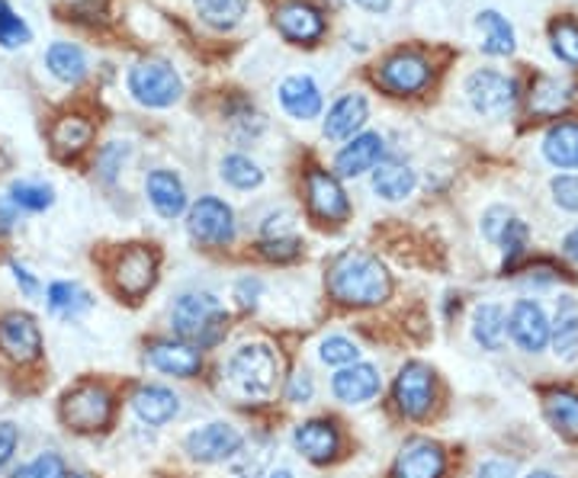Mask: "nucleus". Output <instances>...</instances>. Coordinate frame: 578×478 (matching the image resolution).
Returning a JSON list of instances; mask_svg holds the SVG:
<instances>
[{
	"instance_id": "a19ab883",
	"label": "nucleus",
	"mask_w": 578,
	"mask_h": 478,
	"mask_svg": "<svg viewBox=\"0 0 578 478\" xmlns=\"http://www.w3.org/2000/svg\"><path fill=\"white\" fill-rule=\"evenodd\" d=\"M20 478H71L68 476V466L59 453H42L35 456L27 469H20Z\"/></svg>"
},
{
	"instance_id": "5fc2aeb1",
	"label": "nucleus",
	"mask_w": 578,
	"mask_h": 478,
	"mask_svg": "<svg viewBox=\"0 0 578 478\" xmlns=\"http://www.w3.org/2000/svg\"><path fill=\"white\" fill-rule=\"evenodd\" d=\"M267 478H292V472H289V469H273Z\"/></svg>"
},
{
	"instance_id": "39448f33",
	"label": "nucleus",
	"mask_w": 578,
	"mask_h": 478,
	"mask_svg": "<svg viewBox=\"0 0 578 478\" xmlns=\"http://www.w3.org/2000/svg\"><path fill=\"white\" fill-rule=\"evenodd\" d=\"M62 420L78 434H94L113 420V395L100 383L74 385L62 398Z\"/></svg>"
},
{
	"instance_id": "20e7f679",
	"label": "nucleus",
	"mask_w": 578,
	"mask_h": 478,
	"mask_svg": "<svg viewBox=\"0 0 578 478\" xmlns=\"http://www.w3.org/2000/svg\"><path fill=\"white\" fill-rule=\"evenodd\" d=\"M126 84L128 94L135 96L142 106H148V110H167L184 94L180 74L167 62H161V59H148V62H138L135 67H128Z\"/></svg>"
},
{
	"instance_id": "8fccbe9b",
	"label": "nucleus",
	"mask_w": 578,
	"mask_h": 478,
	"mask_svg": "<svg viewBox=\"0 0 578 478\" xmlns=\"http://www.w3.org/2000/svg\"><path fill=\"white\" fill-rule=\"evenodd\" d=\"M479 478H514V466L505 459H488L479 466Z\"/></svg>"
},
{
	"instance_id": "c756f323",
	"label": "nucleus",
	"mask_w": 578,
	"mask_h": 478,
	"mask_svg": "<svg viewBox=\"0 0 578 478\" xmlns=\"http://www.w3.org/2000/svg\"><path fill=\"white\" fill-rule=\"evenodd\" d=\"M45 67L64 84H78L87 74V55L74 42H52L45 52Z\"/></svg>"
},
{
	"instance_id": "0eeeda50",
	"label": "nucleus",
	"mask_w": 578,
	"mask_h": 478,
	"mask_svg": "<svg viewBox=\"0 0 578 478\" xmlns=\"http://www.w3.org/2000/svg\"><path fill=\"white\" fill-rule=\"evenodd\" d=\"M392 398H395V408L412 420L431 415L434 408V370L427 363H405L395 376L392 385Z\"/></svg>"
},
{
	"instance_id": "9b49d317",
	"label": "nucleus",
	"mask_w": 578,
	"mask_h": 478,
	"mask_svg": "<svg viewBox=\"0 0 578 478\" xmlns=\"http://www.w3.org/2000/svg\"><path fill=\"white\" fill-rule=\"evenodd\" d=\"M158 280V254L145 245H132L116 260V287L126 299H142Z\"/></svg>"
},
{
	"instance_id": "72a5a7b5",
	"label": "nucleus",
	"mask_w": 578,
	"mask_h": 478,
	"mask_svg": "<svg viewBox=\"0 0 578 478\" xmlns=\"http://www.w3.org/2000/svg\"><path fill=\"white\" fill-rule=\"evenodd\" d=\"M91 138H94V126H91L87 119H81V116H62V119L52 126V145H55V152H62V155H78V152H84V148L91 145Z\"/></svg>"
},
{
	"instance_id": "6e6d98bb",
	"label": "nucleus",
	"mask_w": 578,
	"mask_h": 478,
	"mask_svg": "<svg viewBox=\"0 0 578 478\" xmlns=\"http://www.w3.org/2000/svg\"><path fill=\"white\" fill-rule=\"evenodd\" d=\"M527 478H556V476H553V472H530Z\"/></svg>"
},
{
	"instance_id": "ddd939ff",
	"label": "nucleus",
	"mask_w": 578,
	"mask_h": 478,
	"mask_svg": "<svg viewBox=\"0 0 578 478\" xmlns=\"http://www.w3.org/2000/svg\"><path fill=\"white\" fill-rule=\"evenodd\" d=\"M508 334L524 353H540L549 344V319H546L544 305L534 299H520L514 302L512 315H508Z\"/></svg>"
},
{
	"instance_id": "de8ad7c7",
	"label": "nucleus",
	"mask_w": 578,
	"mask_h": 478,
	"mask_svg": "<svg viewBox=\"0 0 578 478\" xmlns=\"http://www.w3.org/2000/svg\"><path fill=\"white\" fill-rule=\"evenodd\" d=\"M10 270H13V280H17V287L23 289V292H27L30 299H35V295L42 292V283H39L35 277H32L30 270L23 267V263H17V260H13V263H10Z\"/></svg>"
},
{
	"instance_id": "c85d7f7f",
	"label": "nucleus",
	"mask_w": 578,
	"mask_h": 478,
	"mask_svg": "<svg viewBox=\"0 0 578 478\" xmlns=\"http://www.w3.org/2000/svg\"><path fill=\"white\" fill-rule=\"evenodd\" d=\"M417 187V174L409 164H380L373 170V190L376 196H383L385 202H399V199H409Z\"/></svg>"
},
{
	"instance_id": "c03bdc74",
	"label": "nucleus",
	"mask_w": 578,
	"mask_h": 478,
	"mask_svg": "<svg viewBox=\"0 0 578 478\" xmlns=\"http://www.w3.org/2000/svg\"><path fill=\"white\" fill-rule=\"evenodd\" d=\"M553 199L569 209V212H578V177L576 174H562L553 180Z\"/></svg>"
},
{
	"instance_id": "a878e982",
	"label": "nucleus",
	"mask_w": 578,
	"mask_h": 478,
	"mask_svg": "<svg viewBox=\"0 0 578 478\" xmlns=\"http://www.w3.org/2000/svg\"><path fill=\"white\" fill-rule=\"evenodd\" d=\"M544 158L559 170H578V123H556L546 132Z\"/></svg>"
},
{
	"instance_id": "a18cd8bd",
	"label": "nucleus",
	"mask_w": 578,
	"mask_h": 478,
	"mask_svg": "<svg viewBox=\"0 0 578 478\" xmlns=\"http://www.w3.org/2000/svg\"><path fill=\"white\" fill-rule=\"evenodd\" d=\"M508 222H512V212H508L505 206H495V209L485 212V219H482V231H485L488 241L498 245V238H502V231H505V225Z\"/></svg>"
},
{
	"instance_id": "4d7b16f0",
	"label": "nucleus",
	"mask_w": 578,
	"mask_h": 478,
	"mask_svg": "<svg viewBox=\"0 0 578 478\" xmlns=\"http://www.w3.org/2000/svg\"><path fill=\"white\" fill-rule=\"evenodd\" d=\"M71 478H84V476H71Z\"/></svg>"
},
{
	"instance_id": "603ef678",
	"label": "nucleus",
	"mask_w": 578,
	"mask_h": 478,
	"mask_svg": "<svg viewBox=\"0 0 578 478\" xmlns=\"http://www.w3.org/2000/svg\"><path fill=\"white\" fill-rule=\"evenodd\" d=\"M353 3H360V7L370 10V13H385V10L392 7V0H353Z\"/></svg>"
},
{
	"instance_id": "f257e3e1",
	"label": "nucleus",
	"mask_w": 578,
	"mask_h": 478,
	"mask_svg": "<svg viewBox=\"0 0 578 478\" xmlns=\"http://www.w3.org/2000/svg\"><path fill=\"white\" fill-rule=\"evenodd\" d=\"M328 292L341 305L370 309V305H383L392 295V277L373 254L344 251L328 267Z\"/></svg>"
},
{
	"instance_id": "37998d69",
	"label": "nucleus",
	"mask_w": 578,
	"mask_h": 478,
	"mask_svg": "<svg viewBox=\"0 0 578 478\" xmlns=\"http://www.w3.org/2000/svg\"><path fill=\"white\" fill-rule=\"evenodd\" d=\"M312 395H316V380H312V373H292L287 383V402L292 405H309L312 402Z\"/></svg>"
},
{
	"instance_id": "09e8293b",
	"label": "nucleus",
	"mask_w": 578,
	"mask_h": 478,
	"mask_svg": "<svg viewBox=\"0 0 578 478\" xmlns=\"http://www.w3.org/2000/svg\"><path fill=\"white\" fill-rule=\"evenodd\" d=\"M260 289H264V287H260V280H251V277H248V280H241V283L235 287V299H238V302H241L245 309H255Z\"/></svg>"
},
{
	"instance_id": "9d476101",
	"label": "nucleus",
	"mask_w": 578,
	"mask_h": 478,
	"mask_svg": "<svg viewBox=\"0 0 578 478\" xmlns=\"http://www.w3.org/2000/svg\"><path fill=\"white\" fill-rule=\"evenodd\" d=\"M380 84H383L389 94H421V91L431 84V64H427L424 55L402 49V52L389 55V59L380 64Z\"/></svg>"
},
{
	"instance_id": "ea45409f",
	"label": "nucleus",
	"mask_w": 578,
	"mask_h": 478,
	"mask_svg": "<svg viewBox=\"0 0 578 478\" xmlns=\"http://www.w3.org/2000/svg\"><path fill=\"white\" fill-rule=\"evenodd\" d=\"M260 254L267 260H277V263H289L296 257L302 254V241L296 235H277V238H264L260 245Z\"/></svg>"
},
{
	"instance_id": "4be33fe9",
	"label": "nucleus",
	"mask_w": 578,
	"mask_h": 478,
	"mask_svg": "<svg viewBox=\"0 0 578 478\" xmlns=\"http://www.w3.org/2000/svg\"><path fill=\"white\" fill-rule=\"evenodd\" d=\"M367 119H370L367 96L344 94L334 106H331V110H328V119H324V138H331V142H351L353 135L363 128Z\"/></svg>"
},
{
	"instance_id": "412c9836",
	"label": "nucleus",
	"mask_w": 578,
	"mask_h": 478,
	"mask_svg": "<svg viewBox=\"0 0 578 478\" xmlns=\"http://www.w3.org/2000/svg\"><path fill=\"white\" fill-rule=\"evenodd\" d=\"M132 412L148 427H164L180 415V398L164 385H142L132 395Z\"/></svg>"
},
{
	"instance_id": "5701e85b",
	"label": "nucleus",
	"mask_w": 578,
	"mask_h": 478,
	"mask_svg": "<svg viewBox=\"0 0 578 478\" xmlns=\"http://www.w3.org/2000/svg\"><path fill=\"white\" fill-rule=\"evenodd\" d=\"M145 193H148V202L155 206L161 219H177L187 212V190L174 170H164V167L152 170L145 180Z\"/></svg>"
},
{
	"instance_id": "c9c22d12",
	"label": "nucleus",
	"mask_w": 578,
	"mask_h": 478,
	"mask_svg": "<svg viewBox=\"0 0 578 478\" xmlns=\"http://www.w3.org/2000/svg\"><path fill=\"white\" fill-rule=\"evenodd\" d=\"M10 199H13V206H20L27 212H42L55 202V190L45 184H35V180H17L10 187Z\"/></svg>"
},
{
	"instance_id": "423d86ee",
	"label": "nucleus",
	"mask_w": 578,
	"mask_h": 478,
	"mask_svg": "<svg viewBox=\"0 0 578 478\" xmlns=\"http://www.w3.org/2000/svg\"><path fill=\"white\" fill-rule=\"evenodd\" d=\"M187 231L203 248H225L235 241V212L219 196H199L187 209Z\"/></svg>"
},
{
	"instance_id": "bb28decb",
	"label": "nucleus",
	"mask_w": 578,
	"mask_h": 478,
	"mask_svg": "<svg viewBox=\"0 0 578 478\" xmlns=\"http://www.w3.org/2000/svg\"><path fill=\"white\" fill-rule=\"evenodd\" d=\"M473 337L482 351H502L508 341V312L495 302H485L473 315Z\"/></svg>"
},
{
	"instance_id": "f03ea898",
	"label": "nucleus",
	"mask_w": 578,
	"mask_h": 478,
	"mask_svg": "<svg viewBox=\"0 0 578 478\" xmlns=\"http://www.w3.org/2000/svg\"><path fill=\"white\" fill-rule=\"evenodd\" d=\"M171 328L180 341L193 344L196 351L216 347L228 331V312L209 292H184L171 309Z\"/></svg>"
},
{
	"instance_id": "b1692460",
	"label": "nucleus",
	"mask_w": 578,
	"mask_h": 478,
	"mask_svg": "<svg viewBox=\"0 0 578 478\" xmlns=\"http://www.w3.org/2000/svg\"><path fill=\"white\" fill-rule=\"evenodd\" d=\"M280 103L292 119H316L321 113V91L309 74H292L280 84Z\"/></svg>"
},
{
	"instance_id": "e433bc0d",
	"label": "nucleus",
	"mask_w": 578,
	"mask_h": 478,
	"mask_svg": "<svg viewBox=\"0 0 578 478\" xmlns=\"http://www.w3.org/2000/svg\"><path fill=\"white\" fill-rule=\"evenodd\" d=\"M549 42H553V55L569 67H578V23L572 20H559L549 30Z\"/></svg>"
},
{
	"instance_id": "cd10ccee",
	"label": "nucleus",
	"mask_w": 578,
	"mask_h": 478,
	"mask_svg": "<svg viewBox=\"0 0 578 478\" xmlns=\"http://www.w3.org/2000/svg\"><path fill=\"white\" fill-rule=\"evenodd\" d=\"M544 412L556 434L569 437V440H578V392H572V388L546 392Z\"/></svg>"
},
{
	"instance_id": "2f4dec72",
	"label": "nucleus",
	"mask_w": 578,
	"mask_h": 478,
	"mask_svg": "<svg viewBox=\"0 0 578 478\" xmlns=\"http://www.w3.org/2000/svg\"><path fill=\"white\" fill-rule=\"evenodd\" d=\"M45 302H49V312L62 319H78L94 305V299L78 283H52L45 292Z\"/></svg>"
},
{
	"instance_id": "473e14b6",
	"label": "nucleus",
	"mask_w": 578,
	"mask_h": 478,
	"mask_svg": "<svg viewBox=\"0 0 578 478\" xmlns=\"http://www.w3.org/2000/svg\"><path fill=\"white\" fill-rule=\"evenodd\" d=\"M248 3L251 0H193L199 20L216 30H235L241 23V17L248 13Z\"/></svg>"
},
{
	"instance_id": "f8f14e48",
	"label": "nucleus",
	"mask_w": 578,
	"mask_h": 478,
	"mask_svg": "<svg viewBox=\"0 0 578 478\" xmlns=\"http://www.w3.org/2000/svg\"><path fill=\"white\" fill-rule=\"evenodd\" d=\"M466 94H469V103H473L476 113H482V116H502V113H508L514 106L517 87H514V81H508L498 71H476L466 81Z\"/></svg>"
},
{
	"instance_id": "3c124183",
	"label": "nucleus",
	"mask_w": 578,
	"mask_h": 478,
	"mask_svg": "<svg viewBox=\"0 0 578 478\" xmlns=\"http://www.w3.org/2000/svg\"><path fill=\"white\" fill-rule=\"evenodd\" d=\"M562 251H566V257H569V260H576V263H578V228H572V231H569V235L562 238Z\"/></svg>"
},
{
	"instance_id": "864d4df0",
	"label": "nucleus",
	"mask_w": 578,
	"mask_h": 478,
	"mask_svg": "<svg viewBox=\"0 0 578 478\" xmlns=\"http://www.w3.org/2000/svg\"><path fill=\"white\" fill-rule=\"evenodd\" d=\"M10 228H13V212L0 206V235H3V231H10Z\"/></svg>"
},
{
	"instance_id": "1a4fd4ad",
	"label": "nucleus",
	"mask_w": 578,
	"mask_h": 478,
	"mask_svg": "<svg viewBox=\"0 0 578 478\" xmlns=\"http://www.w3.org/2000/svg\"><path fill=\"white\" fill-rule=\"evenodd\" d=\"M306 202H309V212L321 219V222H348L351 216V202H348V193L338 184L334 174L312 167L306 174Z\"/></svg>"
},
{
	"instance_id": "4468645a",
	"label": "nucleus",
	"mask_w": 578,
	"mask_h": 478,
	"mask_svg": "<svg viewBox=\"0 0 578 478\" xmlns=\"http://www.w3.org/2000/svg\"><path fill=\"white\" fill-rule=\"evenodd\" d=\"M331 392L341 405H367L383 392V376L373 363H351L341 366L331 380Z\"/></svg>"
},
{
	"instance_id": "393cba45",
	"label": "nucleus",
	"mask_w": 578,
	"mask_h": 478,
	"mask_svg": "<svg viewBox=\"0 0 578 478\" xmlns=\"http://www.w3.org/2000/svg\"><path fill=\"white\" fill-rule=\"evenodd\" d=\"M549 341L556 356L566 363L578 360V302L572 295H562L556 305V321H549Z\"/></svg>"
},
{
	"instance_id": "f3484780",
	"label": "nucleus",
	"mask_w": 578,
	"mask_h": 478,
	"mask_svg": "<svg viewBox=\"0 0 578 478\" xmlns=\"http://www.w3.org/2000/svg\"><path fill=\"white\" fill-rule=\"evenodd\" d=\"M0 347L17 363H32L42 353V331L27 312H10L0 319Z\"/></svg>"
},
{
	"instance_id": "79ce46f5",
	"label": "nucleus",
	"mask_w": 578,
	"mask_h": 478,
	"mask_svg": "<svg viewBox=\"0 0 578 478\" xmlns=\"http://www.w3.org/2000/svg\"><path fill=\"white\" fill-rule=\"evenodd\" d=\"M527 238H530L527 225L512 216V222L505 225V231H502V238H498V248L505 251L508 260H517V257L524 254V248H527Z\"/></svg>"
},
{
	"instance_id": "6e6552de",
	"label": "nucleus",
	"mask_w": 578,
	"mask_h": 478,
	"mask_svg": "<svg viewBox=\"0 0 578 478\" xmlns=\"http://www.w3.org/2000/svg\"><path fill=\"white\" fill-rule=\"evenodd\" d=\"M245 447V437H241V430L235 427V424H228V420H213V424H203V427H196L193 434H187V440H184V449L190 453V459L196 463H225V459H231L238 449Z\"/></svg>"
},
{
	"instance_id": "a211bd4d",
	"label": "nucleus",
	"mask_w": 578,
	"mask_h": 478,
	"mask_svg": "<svg viewBox=\"0 0 578 478\" xmlns=\"http://www.w3.org/2000/svg\"><path fill=\"white\" fill-rule=\"evenodd\" d=\"M292 447L299 449L309 463H328L341 449V434L328 417H312L292 430Z\"/></svg>"
},
{
	"instance_id": "f704fd0d",
	"label": "nucleus",
	"mask_w": 578,
	"mask_h": 478,
	"mask_svg": "<svg viewBox=\"0 0 578 478\" xmlns=\"http://www.w3.org/2000/svg\"><path fill=\"white\" fill-rule=\"evenodd\" d=\"M223 180L235 190H257L264 184V170L248 155H228L223 158Z\"/></svg>"
},
{
	"instance_id": "7c9ffc66",
	"label": "nucleus",
	"mask_w": 578,
	"mask_h": 478,
	"mask_svg": "<svg viewBox=\"0 0 578 478\" xmlns=\"http://www.w3.org/2000/svg\"><path fill=\"white\" fill-rule=\"evenodd\" d=\"M479 30H482V52H485V55H512L514 30L512 23H508L498 10H482Z\"/></svg>"
},
{
	"instance_id": "dca6fc26",
	"label": "nucleus",
	"mask_w": 578,
	"mask_h": 478,
	"mask_svg": "<svg viewBox=\"0 0 578 478\" xmlns=\"http://www.w3.org/2000/svg\"><path fill=\"white\" fill-rule=\"evenodd\" d=\"M447 469V456L434 440L415 437L399 449L392 478H441Z\"/></svg>"
},
{
	"instance_id": "2eb2a0df",
	"label": "nucleus",
	"mask_w": 578,
	"mask_h": 478,
	"mask_svg": "<svg viewBox=\"0 0 578 478\" xmlns=\"http://www.w3.org/2000/svg\"><path fill=\"white\" fill-rule=\"evenodd\" d=\"M273 23H277V30L283 32V39L299 42V45H312V42H319L321 35H324V17L309 0L280 3L277 13H273Z\"/></svg>"
},
{
	"instance_id": "aec40b11",
	"label": "nucleus",
	"mask_w": 578,
	"mask_h": 478,
	"mask_svg": "<svg viewBox=\"0 0 578 478\" xmlns=\"http://www.w3.org/2000/svg\"><path fill=\"white\" fill-rule=\"evenodd\" d=\"M383 155V135H380V132H360V135H353L351 142L338 152L334 170H338L341 177H360V174H367V170H376Z\"/></svg>"
},
{
	"instance_id": "4c0bfd02",
	"label": "nucleus",
	"mask_w": 578,
	"mask_h": 478,
	"mask_svg": "<svg viewBox=\"0 0 578 478\" xmlns=\"http://www.w3.org/2000/svg\"><path fill=\"white\" fill-rule=\"evenodd\" d=\"M319 360L324 366H351L360 360V347L353 344L351 337H344V334H331V337H324L319 344Z\"/></svg>"
},
{
	"instance_id": "49530a36",
	"label": "nucleus",
	"mask_w": 578,
	"mask_h": 478,
	"mask_svg": "<svg viewBox=\"0 0 578 478\" xmlns=\"http://www.w3.org/2000/svg\"><path fill=\"white\" fill-rule=\"evenodd\" d=\"M17 444H20V430L10 420H0V469L13 459Z\"/></svg>"
},
{
	"instance_id": "6ab92c4d",
	"label": "nucleus",
	"mask_w": 578,
	"mask_h": 478,
	"mask_svg": "<svg viewBox=\"0 0 578 478\" xmlns=\"http://www.w3.org/2000/svg\"><path fill=\"white\" fill-rule=\"evenodd\" d=\"M148 363L174 380H193L203 370V356L187 341H155L148 344Z\"/></svg>"
},
{
	"instance_id": "58836bf2",
	"label": "nucleus",
	"mask_w": 578,
	"mask_h": 478,
	"mask_svg": "<svg viewBox=\"0 0 578 478\" xmlns=\"http://www.w3.org/2000/svg\"><path fill=\"white\" fill-rule=\"evenodd\" d=\"M32 39V30L27 27L23 17L13 13V7L7 0H0V45L3 49H20Z\"/></svg>"
},
{
	"instance_id": "7ed1b4c3",
	"label": "nucleus",
	"mask_w": 578,
	"mask_h": 478,
	"mask_svg": "<svg viewBox=\"0 0 578 478\" xmlns=\"http://www.w3.org/2000/svg\"><path fill=\"white\" fill-rule=\"evenodd\" d=\"M225 376L245 398H267L277 388L280 356L267 344H245L228 356Z\"/></svg>"
}]
</instances>
